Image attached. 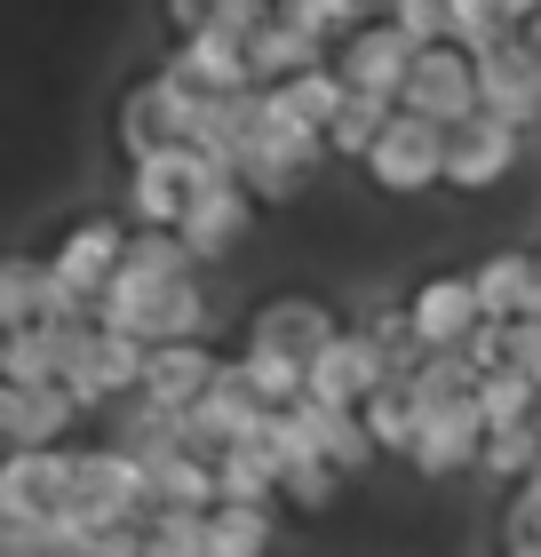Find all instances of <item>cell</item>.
<instances>
[{"label": "cell", "mask_w": 541, "mask_h": 557, "mask_svg": "<svg viewBox=\"0 0 541 557\" xmlns=\"http://www.w3.org/2000/svg\"><path fill=\"white\" fill-rule=\"evenodd\" d=\"M144 367H151V343L120 335V326H64V391L81 398V414H112L120 398L144 391Z\"/></svg>", "instance_id": "cell-1"}, {"label": "cell", "mask_w": 541, "mask_h": 557, "mask_svg": "<svg viewBox=\"0 0 541 557\" xmlns=\"http://www.w3.org/2000/svg\"><path fill=\"white\" fill-rule=\"evenodd\" d=\"M192 112H199V96L175 81V72H136V81L120 88V104H112V144H120V168H136V160H160V151H175L192 136Z\"/></svg>", "instance_id": "cell-2"}, {"label": "cell", "mask_w": 541, "mask_h": 557, "mask_svg": "<svg viewBox=\"0 0 541 557\" xmlns=\"http://www.w3.org/2000/svg\"><path fill=\"white\" fill-rule=\"evenodd\" d=\"M208 184H231V175H216L192 144H175V151H160V160L120 168V215L136 223V232H184L192 199Z\"/></svg>", "instance_id": "cell-3"}, {"label": "cell", "mask_w": 541, "mask_h": 557, "mask_svg": "<svg viewBox=\"0 0 541 557\" xmlns=\"http://www.w3.org/2000/svg\"><path fill=\"white\" fill-rule=\"evenodd\" d=\"M127 239H136V223L112 215V208H88V215H72L57 247H48V271H57V287L64 295H81L88 311L104 302V287L127 271Z\"/></svg>", "instance_id": "cell-4"}, {"label": "cell", "mask_w": 541, "mask_h": 557, "mask_svg": "<svg viewBox=\"0 0 541 557\" xmlns=\"http://www.w3.org/2000/svg\"><path fill=\"white\" fill-rule=\"evenodd\" d=\"M358 184H367L374 199H430V191H446V128L398 112L391 136L374 144V160L358 168Z\"/></svg>", "instance_id": "cell-5"}, {"label": "cell", "mask_w": 541, "mask_h": 557, "mask_svg": "<svg viewBox=\"0 0 541 557\" xmlns=\"http://www.w3.org/2000/svg\"><path fill=\"white\" fill-rule=\"evenodd\" d=\"M334 335H343V311H334L327 295H311V287H279V295H263V302L247 311V335H239V343H247V350H287V359L311 367Z\"/></svg>", "instance_id": "cell-6"}, {"label": "cell", "mask_w": 541, "mask_h": 557, "mask_svg": "<svg viewBox=\"0 0 541 557\" xmlns=\"http://www.w3.org/2000/svg\"><path fill=\"white\" fill-rule=\"evenodd\" d=\"M72 478H81V446L9 454L0 462V525H48L72 502Z\"/></svg>", "instance_id": "cell-7"}, {"label": "cell", "mask_w": 541, "mask_h": 557, "mask_svg": "<svg viewBox=\"0 0 541 557\" xmlns=\"http://www.w3.org/2000/svg\"><path fill=\"white\" fill-rule=\"evenodd\" d=\"M398 112H415V120H430V128H446V136L462 128V120H478L485 112L478 104V57L470 48H422Z\"/></svg>", "instance_id": "cell-8"}, {"label": "cell", "mask_w": 541, "mask_h": 557, "mask_svg": "<svg viewBox=\"0 0 541 557\" xmlns=\"http://www.w3.org/2000/svg\"><path fill=\"white\" fill-rule=\"evenodd\" d=\"M526 168V136L509 128V120H462V128L446 136V191L462 199H485V191H502L509 175Z\"/></svg>", "instance_id": "cell-9"}, {"label": "cell", "mask_w": 541, "mask_h": 557, "mask_svg": "<svg viewBox=\"0 0 541 557\" xmlns=\"http://www.w3.org/2000/svg\"><path fill=\"white\" fill-rule=\"evenodd\" d=\"M398 311H406V326H415L430 350H462V343H470L478 326H485L470 271H422L415 287L398 295Z\"/></svg>", "instance_id": "cell-10"}, {"label": "cell", "mask_w": 541, "mask_h": 557, "mask_svg": "<svg viewBox=\"0 0 541 557\" xmlns=\"http://www.w3.org/2000/svg\"><path fill=\"white\" fill-rule=\"evenodd\" d=\"M415 57H422V48L382 16V24H367V33H351L343 48H334V72H343L351 96H382V104H398L406 81H415Z\"/></svg>", "instance_id": "cell-11"}, {"label": "cell", "mask_w": 541, "mask_h": 557, "mask_svg": "<svg viewBox=\"0 0 541 557\" xmlns=\"http://www.w3.org/2000/svg\"><path fill=\"white\" fill-rule=\"evenodd\" d=\"M391 383V367H382V343L367 335V326H343L319 359H311V398L319 407H351V414H367V398Z\"/></svg>", "instance_id": "cell-12"}, {"label": "cell", "mask_w": 541, "mask_h": 557, "mask_svg": "<svg viewBox=\"0 0 541 557\" xmlns=\"http://www.w3.org/2000/svg\"><path fill=\"white\" fill-rule=\"evenodd\" d=\"M485 414H478V398H462V407H446V414H430L422 422V438H415V454H406V470L422 478V486H446V478H470L478 462H485Z\"/></svg>", "instance_id": "cell-13"}, {"label": "cell", "mask_w": 541, "mask_h": 557, "mask_svg": "<svg viewBox=\"0 0 541 557\" xmlns=\"http://www.w3.org/2000/svg\"><path fill=\"white\" fill-rule=\"evenodd\" d=\"M255 223H263V208H255V191L231 175V184H208L192 199V215H184V239H192V256H199V271L208 263H231L239 247L255 239Z\"/></svg>", "instance_id": "cell-14"}, {"label": "cell", "mask_w": 541, "mask_h": 557, "mask_svg": "<svg viewBox=\"0 0 541 557\" xmlns=\"http://www.w3.org/2000/svg\"><path fill=\"white\" fill-rule=\"evenodd\" d=\"M168 72H175L192 96H263V88H255L247 33H199V40H175V48H168Z\"/></svg>", "instance_id": "cell-15"}, {"label": "cell", "mask_w": 541, "mask_h": 557, "mask_svg": "<svg viewBox=\"0 0 541 557\" xmlns=\"http://www.w3.org/2000/svg\"><path fill=\"white\" fill-rule=\"evenodd\" d=\"M478 104H485V120H509L518 136L541 128V64H533L526 33L494 48V57H478Z\"/></svg>", "instance_id": "cell-16"}, {"label": "cell", "mask_w": 541, "mask_h": 557, "mask_svg": "<svg viewBox=\"0 0 541 557\" xmlns=\"http://www.w3.org/2000/svg\"><path fill=\"white\" fill-rule=\"evenodd\" d=\"M223 350L216 343H160L151 350V367H144V391L136 398H151V407H168V414H192L199 398H208L216 383H223Z\"/></svg>", "instance_id": "cell-17"}, {"label": "cell", "mask_w": 541, "mask_h": 557, "mask_svg": "<svg viewBox=\"0 0 541 557\" xmlns=\"http://www.w3.org/2000/svg\"><path fill=\"white\" fill-rule=\"evenodd\" d=\"M72 422H81V398H72L64 383H48V391H0V446H9V454L64 446Z\"/></svg>", "instance_id": "cell-18"}, {"label": "cell", "mask_w": 541, "mask_h": 557, "mask_svg": "<svg viewBox=\"0 0 541 557\" xmlns=\"http://www.w3.org/2000/svg\"><path fill=\"white\" fill-rule=\"evenodd\" d=\"M247 57H255V88H295L303 72H319V64H334V40H319V33H303V24H287V16L271 9V24H255Z\"/></svg>", "instance_id": "cell-19"}, {"label": "cell", "mask_w": 541, "mask_h": 557, "mask_svg": "<svg viewBox=\"0 0 541 557\" xmlns=\"http://www.w3.org/2000/svg\"><path fill=\"white\" fill-rule=\"evenodd\" d=\"M144 486H151V510H223L216 454H199V446L151 454V462H144Z\"/></svg>", "instance_id": "cell-20"}, {"label": "cell", "mask_w": 541, "mask_h": 557, "mask_svg": "<svg viewBox=\"0 0 541 557\" xmlns=\"http://www.w3.org/2000/svg\"><path fill=\"white\" fill-rule=\"evenodd\" d=\"M303 422H311V438H319V462H334L358 486V478H374L382 470V446H374V430H367V414H351V407H319V398H303L295 407Z\"/></svg>", "instance_id": "cell-21"}, {"label": "cell", "mask_w": 541, "mask_h": 557, "mask_svg": "<svg viewBox=\"0 0 541 557\" xmlns=\"http://www.w3.org/2000/svg\"><path fill=\"white\" fill-rule=\"evenodd\" d=\"M470 287H478V311L494 326H518L533 311V247H494V256H478Z\"/></svg>", "instance_id": "cell-22"}, {"label": "cell", "mask_w": 541, "mask_h": 557, "mask_svg": "<svg viewBox=\"0 0 541 557\" xmlns=\"http://www.w3.org/2000/svg\"><path fill=\"white\" fill-rule=\"evenodd\" d=\"M48 383H64V326L0 335V391H48Z\"/></svg>", "instance_id": "cell-23"}, {"label": "cell", "mask_w": 541, "mask_h": 557, "mask_svg": "<svg viewBox=\"0 0 541 557\" xmlns=\"http://www.w3.org/2000/svg\"><path fill=\"white\" fill-rule=\"evenodd\" d=\"M216 486L231 510H271L279 486H287V462L271 446H231V454H216Z\"/></svg>", "instance_id": "cell-24"}, {"label": "cell", "mask_w": 541, "mask_h": 557, "mask_svg": "<svg viewBox=\"0 0 541 557\" xmlns=\"http://www.w3.org/2000/svg\"><path fill=\"white\" fill-rule=\"evenodd\" d=\"M391 120H398V104H382V96H351L343 120L327 128V160H334V168H367L374 144L391 136Z\"/></svg>", "instance_id": "cell-25"}, {"label": "cell", "mask_w": 541, "mask_h": 557, "mask_svg": "<svg viewBox=\"0 0 541 557\" xmlns=\"http://www.w3.org/2000/svg\"><path fill=\"white\" fill-rule=\"evenodd\" d=\"M422 398L406 391V383H382L374 398H367V430H374V446H382V462H406L415 454V438H422Z\"/></svg>", "instance_id": "cell-26"}, {"label": "cell", "mask_w": 541, "mask_h": 557, "mask_svg": "<svg viewBox=\"0 0 541 557\" xmlns=\"http://www.w3.org/2000/svg\"><path fill=\"white\" fill-rule=\"evenodd\" d=\"M478 478H485L494 494H518L526 478H541V422H526V430H494V438H485Z\"/></svg>", "instance_id": "cell-27"}, {"label": "cell", "mask_w": 541, "mask_h": 557, "mask_svg": "<svg viewBox=\"0 0 541 557\" xmlns=\"http://www.w3.org/2000/svg\"><path fill=\"white\" fill-rule=\"evenodd\" d=\"M239 367H247V383H255V398H263L271 414H287V407L311 398V367L287 359V350H247L239 343Z\"/></svg>", "instance_id": "cell-28"}, {"label": "cell", "mask_w": 541, "mask_h": 557, "mask_svg": "<svg viewBox=\"0 0 541 557\" xmlns=\"http://www.w3.org/2000/svg\"><path fill=\"white\" fill-rule=\"evenodd\" d=\"M127 271L151 278V287H184V278H199V256L184 232H136L127 239Z\"/></svg>", "instance_id": "cell-29"}, {"label": "cell", "mask_w": 541, "mask_h": 557, "mask_svg": "<svg viewBox=\"0 0 541 557\" xmlns=\"http://www.w3.org/2000/svg\"><path fill=\"white\" fill-rule=\"evenodd\" d=\"M279 542V510H223L208 518V557H271Z\"/></svg>", "instance_id": "cell-30"}, {"label": "cell", "mask_w": 541, "mask_h": 557, "mask_svg": "<svg viewBox=\"0 0 541 557\" xmlns=\"http://www.w3.org/2000/svg\"><path fill=\"white\" fill-rule=\"evenodd\" d=\"M478 414H485V430H526V422H541V391L518 367H502L478 383Z\"/></svg>", "instance_id": "cell-31"}, {"label": "cell", "mask_w": 541, "mask_h": 557, "mask_svg": "<svg viewBox=\"0 0 541 557\" xmlns=\"http://www.w3.org/2000/svg\"><path fill=\"white\" fill-rule=\"evenodd\" d=\"M518 40V24H509L502 0H454V48H470V57H494V48Z\"/></svg>", "instance_id": "cell-32"}, {"label": "cell", "mask_w": 541, "mask_h": 557, "mask_svg": "<svg viewBox=\"0 0 541 557\" xmlns=\"http://www.w3.org/2000/svg\"><path fill=\"white\" fill-rule=\"evenodd\" d=\"M343 486H351V478L334 470V462H303V470H287V486H279V502H287L295 518H327L334 502H343Z\"/></svg>", "instance_id": "cell-33"}, {"label": "cell", "mask_w": 541, "mask_h": 557, "mask_svg": "<svg viewBox=\"0 0 541 557\" xmlns=\"http://www.w3.org/2000/svg\"><path fill=\"white\" fill-rule=\"evenodd\" d=\"M391 24L415 48H454V0H391Z\"/></svg>", "instance_id": "cell-34"}, {"label": "cell", "mask_w": 541, "mask_h": 557, "mask_svg": "<svg viewBox=\"0 0 541 557\" xmlns=\"http://www.w3.org/2000/svg\"><path fill=\"white\" fill-rule=\"evenodd\" d=\"M160 16H168L175 40H199V33H223L231 0H160Z\"/></svg>", "instance_id": "cell-35"}, {"label": "cell", "mask_w": 541, "mask_h": 557, "mask_svg": "<svg viewBox=\"0 0 541 557\" xmlns=\"http://www.w3.org/2000/svg\"><path fill=\"white\" fill-rule=\"evenodd\" d=\"M509 367L541 391V319H518V326H509Z\"/></svg>", "instance_id": "cell-36"}, {"label": "cell", "mask_w": 541, "mask_h": 557, "mask_svg": "<svg viewBox=\"0 0 541 557\" xmlns=\"http://www.w3.org/2000/svg\"><path fill=\"white\" fill-rule=\"evenodd\" d=\"M88 557H144V525H120V534H104Z\"/></svg>", "instance_id": "cell-37"}, {"label": "cell", "mask_w": 541, "mask_h": 557, "mask_svg": "<svg viewBox=\"0 0 541 557\" xmlns=\"http://www.w3.org/2000/svg\"><path fill=\"white\" fill-rule=\"evenodd\" d=\"M526 319H541V247H533V311Z\"/></svg>", "instance_id": "cell-38"}, {"label": "cell", "mask_w": 541, "mask_h": 557, "mask_svg": "<svg viewBox=\"0 0 541 557\" xmlns=\"http://www.w3.org/2000/svg\"><path fill=\"white\" fill-rule=\"evenodd\" d=\"M526 48H533V64H541V16H533V24H526Z\"/></svg>", "instance_id": "cell-39"}, {"label": "cell", "mask_w": 541, "mask_h": 557, "mask_svg": "<svg viewBox=\"0 0 541 557\" xmlns=\"http://www.w3.org/2000/svg\"><path fill=\"white\" fill-rule=\"evenodd\" d=\"M502 557H541V542H533V549H502Z\"/></svg>", "instance_id": "cell-40"}]
</instances>
